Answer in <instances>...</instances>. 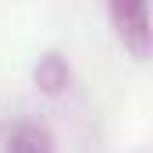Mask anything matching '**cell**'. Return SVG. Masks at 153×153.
<instances>
[{
    "label": "cell",
    "mask_w": 153,
    "mask_h": 153,
    "mask_svg": "<svg viewBox=\"0 0 153 153\" xmlns=\"http://www.w3.org/2000/svg\"><path fill=\"white\" fill-rule=\"evenodd\" d=\"M111 4V22L117 29V39L135 61L150 57V11L146 0H107Z\"/></svg>",
    "instance_id": "6da1fadb"
},
{
    "label": "cell",
    "mask_w": 153,
    "mask_h": 153,
    "mask_svg": "<svg viewBox=\"0 0 153 153\" xmlns=\"http://www.w3.org/2000/svg\"><path fill=\"white\" fill-rule=\"evenodd\" d=\"M7 153H53L50 132H46L43 125L22 121V125H14V132H11V139H7Z\"/></svg>",
    "instance_id": "7a4b0ae2"
},
{
    "label": "cell",
    "mask_w": 153,
    "mask_h": 153,
    "mask_svg": "<svg viewBox=\"0 0 153 153\" xmlns=\"http://www.w3.org/2000/svg\"><path fill=\"white\" fill-rule=\"evenodd\" d=\"M36 78L46 85V89H50V93H57V89L64 85V78H68V75H64V64H61L57 57H46V64L36 71Z\"/></svg>",
    "instance_id": "3957f363"
}]
</instances>
